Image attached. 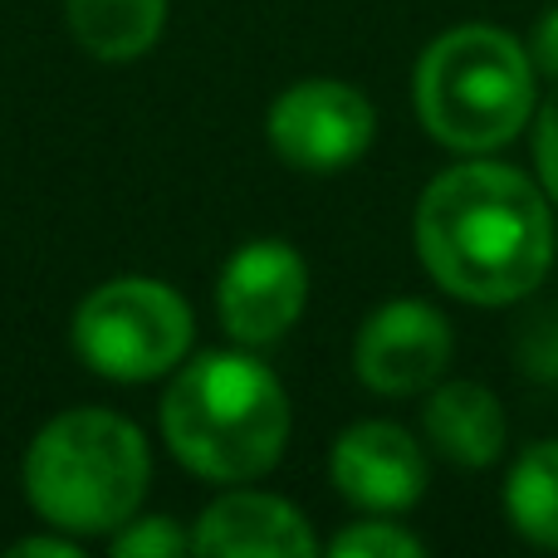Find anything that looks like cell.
Masks as SVG:
<instances>
[{
	"label": "cell",
	"instance_id": "cell-8",
	"mask_svg": "<svg viewBox=\"0 0 558 558\" xmlns=\"http://www.w3.org/2000/svg\"><path fill=\"white\" fill-rule=\"evenodd\" d=\"M451 363V328L422 299H397L383 304L363 324L353 348V367L373 392L412 397L436 387V377Z\"/></svg>",
	"mask_w": 558,
	"mask_h": 558
},
{
	"label": "cell",
	"instance_id": "cell-12",
	"mask_svg": "<svg viewBox=\"0 0 558 558\" xmlns=\"http://www.w3.org/2000/svg\"><path fill=\"white\" fill-rule=\"evenodd\" d=\"M69 35L94 59L123 64L162 39L167 0H64Z\"/></svg>",
	"mask_w": 558,
	"mask_h": 558
},
{
	"label": "cell",
	"instance_id": "cell-14",
	"mask_svg": "<svg viewBox=\"0 0 558 558\" xmlns=\"http://www.w3.org/2000/svg\"><path fill=\"white\" fill-rule=\"evenodd\" d=\"M333 554L338 558H416L422 554V539H412L407 530L387 520H367V524H353L333 539Z\"/></svg>",
	"mask_w": 558,
	"mask_h": 558
},
{
	"label": "cell",
	"instance_id": "cell-1",
	"mask_svg": "<svg viewBox=\"0 0 558 558\" xmlns=\"http://www.w3.org/2000/svg\"><path fill=\"white\" fill-rule=\"evenodd\" d=\"M416 251L456 299L514 304L554 265L549 202L505 162L451 167L416 202Z\"/></svg>",
	"mask_w": 558,
	"mask_h": 558
},
{
	"label": "cell",
	"instance_id": "cell-18",
	"mask_svg": "<svg viewBox=\"0 0 558 558\" xmlns=\"http://www.w3.org/2000/svg\"><path fill=\"white\" fill-rule=\"evenodd\" d=\"M530 59L544 69V74L558 84V5L549 10V15L539 20V29H534V49H530Z\"/></svg>",
	"mask_w": 558,
	"mask_h": 558
},
{
	"label": "cell",
	"instance_id": "cell-6",
	"mask_svg": "<svg viewBox=\"0 0 558 558\" xmlns=\"http://www.w3.org/2000/svg\"><path fill=\"white\" fill-rule=\"evenodd\" d=\"M373 104L338 78H304L270 108V143L299 172H343L373 147Z\"/></svg>",
	"mask_w": 558,
	"mask_h": 558
},
{
	"label": "cell",
	"instance_id": "cell-5",
	"mask_svg": "<svg viewBox=\"0 0 558 558\" xmlns=\"http://www.w3.org/2000/svg\"><path fill=\"white\" fill-rule=\"evenodd\" d=\"M74 348L98 377L147 383L192 348V308L162 279L123 275L98 284L74 314Z\"/></svg>",
	"mask_w": 558,
	"mask_h": 558
},
{
	"label": "cell",
	"instance_id": "cell-15",
	"mask_svg": "<svg viewBox=\"0 0 558 558\" xmlns=\"http://www.w3.org/2000/svg\"><path fill=\"white\" fill-rule=\"evenodd\" d=\"M196 549V539L186 530H177L172 520L153 514V520H133L128 530L113 534V554L118 558H172V554H186Z\"/></svg>",
	"mask_w": 558,
	"mask_h": 558
},
{
	"label": "cell",
	"instance_id": "cell-3",
	"mask_svg": "<svg viewBox=\"0 0 558 558\" xmlns=\"http://www.w3.org/2000/svg\"><path fill=\"white\" fill-rule=\"evenodd\" d=\"M153 481L147 441L128 416L104 407L64 412L29 441L25 495L69 534H113L137 514Z\"/></svg>",
	"mask_w": 558,
	"mask_h": 558
},
{
	"label": "cell",
	"instance_id": "cell-9",
	"mask_svg": "<svg viewBox=\"0 0 558 558\" xmlns=\"http://www.w3.org/2000/svg\"><path fill=\"white\" fill-rule=\"evenodd\" d=\"M333 485L343 500L367 514L412 510L426 490V456L402 426L392 422H357L333 446Z\"/></svg>",
	"mask_w": 558,
	"mask_h": 558
},
{
	"label": "cell",
	"instance_id": "cell-2",
	"mask_svg": "<svg viewBox=\"0 0 558 558\" xmlns=\"http://www.w3.org/2000/svg\"><path fill=\"white\" fill-rule=\"evenodd\" d=\"M177 461L206 481H255L289 441V397L251 353H206L182 367L162 402Z\"/></svg>",
	"mask_w": 558,
	"mask_h": 558
},
{
	"label": "cell",
	"instance_id": "cell-16",
	"mask_svg": "<svg viewBox=\"0 0 558 558\" xmlns=\"http://www.w3.org/2000/svg\"><path fill=\"white\" fill-rule=\"evenodd\" d=\"M534 162H539L544 192H549L554 206H558V94L544 104L539 128H534Z\"/></svg>",
	"mask_w": 558,
	"mask_h": 558
},
{
	"label": "cell",
	"instance_id": "cell-11",
	"mask_svg": "<svg viewBox=\"0 0 558 558\" xmlns=\"http://www.w3.org/2000/svg\"><path fill=\"white\" fill-rule=\"evenodd\" d=\"M426 436L465 471H481L505 451V407L481 383H446L426 402Z\"/></svg>",
	"mask_w": 558,
	"mask_h": 558
},
{
	"label": "cell",
	"instance_id": "cell-13",
	"mask_svg": "<svg viewBox=\"0 0 558 558\" xmlns=\"http://www.w3.org/2000/svg\"><path fill=\"white\" fill-rule=\"evenodd\" d=\"M505 510L530 544L558 549V441H544L520 456L505 485Z\"/></svg>",
	"mask_w": 558,
	"mask_h": 558
},
{
	"label": "cell",
	"instance_id": "cell-19",
	"mask_svg": "<svg viewBox=\"0 0 558 558\" xmlns=\"http://www.w3.org/2000/svg\"><path fill=\"white\" fill-rule=\"evenodd\" d=\"M10 554L15 558H78V544H69V539H20V544H10Z\"/></svg>",
	"mask_w": 558,
	"mask_h": 558
},
{
	"label": "cell",
	"instance_id": "cell-4",
	"mask_svg": "<svg viewBox=\"0 0 558 558\" xmlns=\"http://www.w3.org/2000/svg\"><path fill=\"white\" fill-rule=\"evenodd\" d=\"M416 113L426 133L456 153L514 143L534 113L530 49L495 25L446 29L416 64Z\"/></svg>",
	"mask_w": 558,
	"mask_h": 558
},
{
	"label": "cell",
	"instance_id": "cell-7",
	"mask_svg": "<svg viewBox=\"0 0 558 558\" xmlns=\"http://www.w3.org/2000/svg\"><path fill=\"white\" fill-rule=\"evenodd\" d=\"M308 299V265L284 241H251L231 255L216 289L221 324L235 343H275L299 324Z\"/></svg>",
	"mask_w": 558,
	"mask_h": 558
},
{
	"label": "cell",
	"instance_id": "cell-17",
	"mask_svg": "<svg viewBox=\"0 0 558 558\" xmlns=\"http://www.w3.org/2000/svg\"><path fill=\"white\" fill-rule=\"evenodd\" d=\"M524 363L539 377H558V314H544L539 324L524 333Z\"/></svg>",
	"mask_w": 558,
	"mask_h": 558
},
{
	"label": "cell",
	"instance_id": "cell-10",
	"mask_svg": "<svg viewBox=\"0 0 558 558\" xmlns=\"http://www.w3.org/2000/svg\"><path fill=\"white\" fill-rule=\"evenodd\" d=\"M196 554L216 558H308L318 549L308 520L279 495H226L196 524Z\"/></svg>",
	"mask_w": 558,
	"mask_h": 558
}]
</instances>
